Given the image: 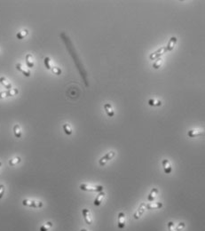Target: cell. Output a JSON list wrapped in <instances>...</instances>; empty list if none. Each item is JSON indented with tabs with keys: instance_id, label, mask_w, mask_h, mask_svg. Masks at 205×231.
I'll list each match as a JSON object with an SVG mask.
<instances>
[{
	"instance_id": "cell-11",
	"label": "cell",
	"mask_w": 205,
	"mask_h": 231,
	"mask_svg": "<svg viewBox=\"0 0 205 231\" xmlns=\"http://www.w3.org/2000/svg\"><path fill=\"white\" fill-rule=\"evenodd\" d=\"M177 41H178L177 37H171L170 38V41H169V43H168L167 46L165 47L166 52H170V51H172V50L174 49L176 44H177Z\"/></svg>"
},
{
	"instance_id": "cell-25",
	"label": "cell",
	"mask_w": 205,
	"mask_h": 231,
	"mask_svg": "<svg viewBox=\"0 0 205 231\" xmlns=\"http://www.w3.org/2000/svg\"><path fill=\"white\" fill-rule=\"evenodd\" d=\"M148 104H149L150 106H156V107H158V106H161V105H162V102H161V100H157L150 99V100H148Z\"/></svg>"
},
{
	"instance_id": "cell-10",
	"label": "cell",
	"mask_w": 205,
	"mask_h": 231,
	"mask_svg": "<svg viewBox=\"0 0 205 231\" xmlns=\"http://www.w3.org/2000/svg\"><path fill=\"white\" fill-rule=\"evenodd\" d=\"M15 67H16L17 70L21 71V73H22V74H23L25 77H29L31 76V72H30V70L28 69V68H24V66H23L21 63L18 62V63L15 65Z\"/></svg>"
},
{
	"instance_id": "cell-24",
	"label": "cell",
	"mask_w": 205,
	"mask_h": 231,
	"mask_svg": "<svg viewBox=\"0 0 205 231\" xmlns=\"http://www.w3.org/2000/svg\"><path fill=\"white\" fill-rule=\"evenodd\" d=\"M52 222H51V221H48V222H46V224H43V226H41L40 227V231H48L52 227Z\"/></svg>"
},
{
	"instance_id": "cell-2",
	"label": "cell",
	"mask_w": 205,
	"mask_h": 231,
	"mask_svg": "<svg viewBox=\"0 0 205 231\" xmlns=\"http://www.w3.org/2000/svg\"><path fill=\"white\" fill-rule=\"evenodd\" d=\"M80 190H84V191H92V192H101L103 191L104 187L101 185H98V186H92L89 184H85L83 183L79 186Z\"/></svg>"
},
{
	"instance_id": "cell-9",
	"label": "cell",
	"mask_w": 205,
	"mask_h": 231,
	"mask_svg": "<svg viewBox=\"0 0 205 231\" xmlns=\"http://www.w3.org/2000/svg\"><path fill=\"white\" fill-rule=\"evenodd\" d=\"M82 214H83V216H84V219L85 222H86L88 225H92V214H91L90 210H88V209L84 208V209L82 211Z\"/></svg>"
},
{
	"instance_id": "cell-18",
	"label": "cell",
	"mask_w": 205,
	"mask_h": 231,
	"mask_svg": "<svg viewBox=\"0 0 205 231\" xmlns=\"http://www.w3.org/2000/svg\"><path fill=\"white\" fill-rule=\"evenodd\" d=\"M0 84H1L5 88H6V89H8V90H10V89H12V84L9 82V80L6 78V77H0Z\"/></svg>"
},
{
	"instance_id": "cell-26",
	"label": "cell",
	"mask_w": 205,
	"mask_h": 231,
	"mask_svg": "<svg viewBox=\"0 0 205 231\" xmlns=\"http://www.w3.org/2000/svg\"><path fill=\"white\" fill-rule=\"evenodd\" d=\"M43 64H45V67L47 69L51 70V68H52V63H51V59H50L49 57H46L45 59H43Z\"/></svg>"
},
{
	"instance_id": "cell-12",
	"label": "cell",
	"mask_w": 205,
	"mask_h": 231,
	"mask_svg": "<svg viewBox=\"0 0 205 231\" xmlns=\"http://www.w3.org/2000/svg\"><path fill=\"white\" fill-rule=\"evenodd\" d=\"M162 165H163L164 172L166 173V174H170V173L172 172V167H171L170 162L168 159H164L162 161Z\"/></svg>"
},
{
	"instance_id": "cell-4",
	"label": "cell",
	"mask_w": 205,
	"mask_h": 231,
	"mask_svg": "<svg viewBox=\"0 0 205 231\" xmlns=\"http://www.w3.org/2000/svg\"><path fill=\"white\" fill-rule=\"evenodd\" d=\"M115 153L114 152V151H109V152H108L106 155H104L103 156H102L100 159H99V165L102 166V165H105L107 163H108L110 160H112L113 158L115 157Z\"/></svg>"
},
{
	"instance_id": "cell-23",
	"label": "cell",
	"mask_w": 205,
	"mask_h": 231,
	"mask_svg": "<svg viewBox=\"0 0 205 231\" xmlns=\"http://www.w3.org/2000/svg\"><path fill=\"white\" fill-rule=\"evenodd\" d=\"M21 158L20 156H16V157L12 158V159H11L9 161V165L10 166H14V165H18L19 163H21Z\"/></svg>"
},
{
	"instance_id": "cell-22",
	"label": "cell",
	"mask_w": 205,
	"mask_h": 231,
	"mask_svg": "<svg viewBox=\"0 0 205 231\" xmlns=\"http://www.w3.org/2000/svg\"><path fill=\"white\" fill-rule=\"evenodd\" d=\"M62 127H63V131H64V133H65L67 135H71V134H72L73 131H72V128H71V126H70L69 124H64Z\"/></svg>"
},
{
	"instance_id": "cell-8",
	"label": "cell",
	"mask_w": 205,
	"mask_h": 231,
	"mask_svg": "<svg viewBox=\"0 0 205 231\" xmlns=\"http://www.w3.org/2000/svg\"><path fill=\"white\" fill-rule=\"evenodd\" d=\"M117 227L120 229H123L125 227V213L123 212H120L118 213V217H117Z\"/></svg>"
},
{
	"instance_id": "cell-21",
	"label": "cell",
	"mask_w": 205,
	"mask_h": 231,
	"mask_svg": "<svg viewBox=\"0 0 205 231\" xmlns=\"http://www.w3.org/2000/svg\"><path fill=\"white\" fill-rule=\"evenodd\" d=\"M28 30H21L20 32H18V33L16 34V37H17L18 39L21 40V39L25 38V37L28 36Z\"/></svg>"
},
{
	"instance_id": "cell-14",
	"label": "cell",
	"mask_w": 205,
	"mask_h": 231,
	"mask_svg": "<svg viewBox=\"0 0 205 231\" xmlns=\"http://www.w3.org/2000/svg\"><path fill=\"white\" fill-rule=\"evenodd\" d=\"M187 135H188V137H190V138H195V137H198V136L204 135V133L202 131V130L193 129V130H190V131H188Z\"/></svg>"
},
{
	"instance_id": "cell-6",
	"label": "cell",
	"mask_w": 205,
	"mask_h": 231,
	"mask_svg": "<svg viewBox=\"0 0 205 231\" xmlns=\"http://www.w3.org/2000/svg\"><path fill=\"white\" fill-rule=\"evenodd\" d=\"M165 53H166L165 47H161V48H159L158 50H156L155 52L152 53L149 55V59L151 61H155V60L159 59V58H161V56H162L163 54H164Z\"/></svg>"
},
{
	"instance_id": "cell-33",
	"label": "cell",
	"mask_w": 205,
	"mask_h": 231,
	"mask_svg": "<svg viewBox=\"0 0 205 231\" xmlns=\"http://www.w3.org/2000/svg\"><path fill=\"white\" fill-rule=\"evenodd\" d=\"M1 166H2V162H0V167H1Z\"/></svg>"
},
{
	"instance_id": "cell-15",
	"label": "cell",
	"mask_w": 205,
	"mask_h": 231,
	"mask_svg": "<svg viewBox=\"0 0 205 231\" xmlns=\"http://www.w3.org/2000/svg\"><path fill=\"white\" fill-rule=\"evenodd\" d=\"M25 61H26V64H27V67H28V68H34V66H35V62H34V59H33L32 54L28 53V54L26 55Z\"/></svg>"
},
{
	"instance_id": "cell-27",
	"label": "cell",
	"mask_w": 205,
	"mask_h": 231,
	"mask_svg": "<svg viewBox=\"0 0 205 231\" xmlns=\"http://www.w3.org/2000/svg\"><path fill=\"white\" fill-rule=\"evenodd\" d=\"M51 70L54 75H57V76H60L62 73V70L61 69V68H59V67H52Z\"/></svg>"
},
{
	"instance_id": "cell-1",
	"label": "cell",
	"mask_w": 205,
	"mask_h": 231,
	"mask_svg": "<svg viewBox=\"0 0 205 231\" xmlns=\"http://www.w3.org/2000/svg\"><path fill=\"white\" fill-rule=\"evenodd\" d=\"M60 37H61V38L62 39L63 43L65 44L66 48H67V50L68 51L70 56L72 57L73 61H74V62H75V64H76V66H77V69H78V71H79V74H80V76H81V77H82V79H83V81H84L85 86H86V87H88V86H89V83H88V75H87V71L85 70V68H84V67L82 62L80 61L79 57H78V55H77V51H76V49H75V46H73L72 41L70 40L69 37H68L65 32H61V35H60Z\"/></svg>"
},
{
	"instance_id": "cell-32",
	"label": "cell",
	"mask_w": 205,
	"mask_h": 231,
	"mask_svg": "<svg viewBox=\"0 0 205 231\" xmlns=\"http://www.w3.org/2000/svg\"><path fill=\"white\" fill-rule=\"evenodd\" d=\"M80 231H88V230H87V229H85V228H82Z\"/></svg>"
},
{
	"instance_id": "cell-5",
	"label": "cell",
	"mask_w": 205,
	"mask_h": 231,
	"mask_svg": "<svg viewBox=\"0 0 205 231\" xmlns=\"http://www.w3.org/2000/svg\"><path fill=\"white\" fill-rule=\"evenodd\" d=\"M19 93V90L17 88H12L7 91H2L0 92V99H5L6 97H12L15 96Z\"/></svg>"
},
{
	"instance_id": "cell-13",
	"label": "cell",
	"mask_w": 205,
	"mask_h": 231,
	"mask_svg": "<svg viewBox=\"0 0 205 231\" xmlns=\"http://www.w3.org/2000/svg\"><path fill=\"white\" fill-rule=\"evenodd\" d=\"M105 196H106V194H105L103 191L99 192L98 196H97L96 198L94 199L93 205H94L95 206H99V205H100L101 203H102V201H103V199L105 198Z\"/></svg>"
},
{
	"instance_id": "cell-31",
	"label": "cell",
	"mask_w": 205,
	"mask_h": 231,
	"mask_svg": "<svg viewBox=\"0 0 205 231\" xmlns=\"http://www.w3.org/2000/svg\"><path fill=\"white\" fill-rule=\"evenodd\" d=\"M5 190H6L5 186L3 184H0V199L3 197V196L5 194Z\"/></svg>"
},
{
	"instance_id": "cell-3",
	"label": "cell",
	"mask_w": 205,
	"mask_h": 231,
	"mask_svg": "<svg viewBox=\"0 0 205 231\" xmlns=\"http://www.w3.org/2000/svg\"><path fill=\"white\" fill-rule=\"evenodd\" d=\"M22 205L25 206L33 207V208H42L43 206V202L37 201V200H31V199H24L22 201Z\"/></svg>"
},
{
	"instance_id": "cell-19",
	"label": "cell",
	"mask_w": 205,
	"mask_h": 231,
	"mask_svg": "<svg viewBox=\"0 0 205 231\" xmlns=\"http://www.w3.org/2000/svg\"><path fill=\"white\" fill-rule=\"evenodd\" d=\"M158 193H159V190L157 189H155H155H152L150 193H149V195H148V202H153L155 199V197L158 195Z\"/></svg>"
},
{
	"instance_id": "cell-17",
	"label": "cell",
	"mask_w": 205,
	"mask_h": 231,
	"mask_svg": "<svg viewBox=\"0 0 205 231\" xmlns=\"http://www.w3.org/2000/svg\"><path fill=\"white\" fill-rule=\"evenodd\" d=\"M104 109H105L107 115L108 116L109 118H113L115 116V111H114V109H113V108H112L110 103H105L104 104Z\"/></svg>"
},
{
	"instance_id": "cell-7",
	"label": "cell",
	"mask_w": 205,
	"mask_h": 231,
	"mask_svg": "<svg viewBox=\"0 0 205 231\" xmlns=\"http://www.w3.org/2000/svg\"><path fill=\"white\" fill-rule=\"evenodd\" d=\"M146 204L145 203H141L140 205H139V208L137 209V211L134 212V214H133V217H134V219L135 220H139L141 216L143 215V213L146 212Z\"/></svg>"
},
{
	"instance_id": "cell-28",
	"label": "cell",
	"mask_w": 205,
	"mask_h": 231,
	"mask_svg": "<svg viewBox=\"0 0 205 231\" xmlns=\"http://www.w3.org/2000/svg\"><path fill=\"white\" fill-rule=\"evenodd\" d=\"M162 63H163V60L161 59V58H159V59L155 60V62H154L153 64V68L155 69H158L161 66H162Z\"/></svg>"
},
{
	"instance_id": "cell-16",
	"label": "cell",
	"mask_w": 205,
	"mask_h": 231,
	"mask_svg": "<svg viewBox=\"0 0 205 231\" xmlns=\"http://www.w3.org/2000/svg\"><path fill=\"white\" fill-rule=\"evenodd\" d=\"M146 207L148 210L160 209V208L163 207V203H161V202H157V203H149L148 205H146Z\"/></svg>"
},
{
	"instance_id": "cell-30",
	"label": "cell",
	"mask_w": 205,
	"mask_h": 231,
	"mask_svg": "<svg viewBox=\"0 0 205 231\" xmlns=\"http://www.w3.org/2000/svg\"><path fill=\"white\" fill-rule=\"evenodd\" d=\"M168 229H169V231H176V226L174 225V223L172 221L168 222Z\"/></svg>"
},
{
	"instance_id": "cell-20",
	"label": "cell",
	"mask_w": 205,
	"mask_h": 231,
	"mask_svg": "<svg viewBox=\"0 0 205 231\" xmlns=\"http://www.w3.org/2000/svg\"><path fill=\"white\" fill-rule=\"evenodd\" d=\"M13 133H14V136H15L16 138H18V139L21 138L22 132H21V126L19 124H15L13 126Z\"/></svg>"
},
{
	"instance_id": "cell-29",
	"label": "cell",
	"mask_w": 205,
	"mask_h": 231,
	"mask_svg": "<svg viewBox=\"0 0 205 231\" xmlns=\"http://www.w3.org/2000/svg\"><path fill=\"white\" fill-rule=\"evenodd\" d=\"M185 227H186L185 222H179L178 224V226L176 227V231H182L185 228Z\"/></svg>"
}]
</instances>
